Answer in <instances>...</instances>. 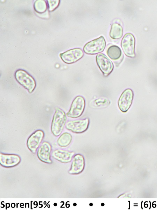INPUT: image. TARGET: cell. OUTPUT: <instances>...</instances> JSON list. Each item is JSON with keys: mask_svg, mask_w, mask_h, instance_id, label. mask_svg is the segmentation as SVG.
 I'll list each match as a JSON object with an SVG mask.
<instances>
[{"mask_svg": "<svg viewBox=\"0 0 157 210\" xmlns=\"http://www.w3.org/2000/svg\"><path fill=\"white\" fill-rule=\"evenodd\" d=\"M66 120L67 117L65 112L59 108H56L51 127L52 132L54 135L58 136L61 134Z\"/></svg>", "mask_w": 157, "mask_h": 210, "instance_id": "6da1fadb", "label": "cell"}, {"mask_svg": "<svg viewBox=\"0 0 157 210\" xmlns=\"http://www.w3.org/2000/svg\"><path fill=\"white\" fill-rule=\"evenodd\" d=\"M15 76L17 82L29 93L33 92L36 87L35 81L27 72L22 70H18L16 72Z\"/></svg>", "mask_w": 157, "mask_h": 210, "instance_id": "7a4b0ae2", "label": "cell"}, {"mask_svg": "<svg viewBox=\"0 0 157 210\" xmlns=\"http://www.w3.org/2000/svg\"><path fill=\"white\" fill-rule=\"evenodd\" d=\"M105 46V39L101 36L86 43L83 47V50L87 54L95 55L103 51Z\"/></svg>", "mask_w": 157, "mask_h": 210, "instance_id": "3957f363", "label": "cell"}, {"mask_svg": "<svg viewBox=\"0 0 157 210\" xmlns=\"http://www.w3.org/2000/svg\"><path fill=\"white\" fill-rule=\"evenodd\" d=\"M85 101L80 95L76 96L73 100L67 115L71 118L79 117L82 114L85 108Z\"/></svg>", "mask_w": 157, "mask_h": 210, "instance_id": "277c9868", "label": "cell"}, {"mask_svg": "<svg viewBox=\"0 0 157 210\" xmlns=\"http://www.w3.org/2000/svg\"><path fill=\"white\" fill-rule=\"evenodd\" d=\"M97 64L105 76L109 75L112 71L113 64L111 61L103 53L98 54L96 57Z\"/></svg>", "mask_w": 157, "mask_h": 210, "instance_id": "5b68a950", "label": "cell"}, {"mask_svg": "<svg viewBox=\"0 0 157 210\" xmlns=\"http://www.w3.org/2000/svg\"><path fill=\"white\" fill-rule=\"evenodd\" d=\"M135 39L130 33L125 34L122 39L121 45L124 52L127 56L133 58L135 56Z\"/></svg>", "mask_w": 157, "mask_h": 210, "instance_id": "8992f818", "label": "cell"}, {"mask_svg": "<svg viewBox=\"0 0 157 210\" xmlns=\"http://www.w3.org/2000/svg\"><path fill=\"white\" fill-rule=\"evenodd\" d=\"M134 93L130 88L124 90L120 97L118 102V107L123 112H126L130 108L133 100Z\"/></svg>", "mask_w": 157, "mask_h": 210, "instance_id": "52a82bcc", "label": "cell"}, {"mask_svg": "<svg viewBox=\"0 0 157 210\" xmlns=\"http://www.w3.org/2000/svg\"><path fill=\"white\" fill-rule=\"evenodd\" d=\"M89 119L88 118L67 122L65 127L67 130L76 133L84 132L88 128Z\"/></svg>", "mask_w": 157, "mask_h": 210, "instance_id": "ba28073f", "label": "cell"}, {"mask_svg": "<svg viewBox=\"0 0 157 210\" xmlns=\"http://www.w3.org/2000/svg\"><path fill=\"white\" fill-rule=\"evenodd\" d=\"M59 55L64 63L67 64H71L81 59L84 55V53L81 49L75 48L61 53Z\"/></svg>", "mask_w": 157, "mask_h": 210, "instance_id": "9c48e42d", "label": "cell"}, {"mask_svg": "<svg viewBox=\"0 0 157 210\" xmlns=\"http://www.w3.org/2000/svg\"><path fill=\"white\" fill-rule=\"evenodd\" d=\"M44 134L41 130H37L31 134L27 141L29 149L33 153H35L43 137Z\"/></svg>", "mask_w": 157, "mask_h": 210, "instance_id": "30bf717a", "label": "cell"}, {"mask_svg": "<svg viewBox=\"0 0 157 210\" xmlns=\"http://www.w3.org/2000/svg\"><path fill=\"white\" fill-rule=\"evenodd\" d=\"M51 147L48 142H43L37 151V156L38 158L43 162L51 163L52 161L50 159V152Z\"/></svg>", "mask_w": 157, "mask_h": 210, "instance_id": "8fae6325", "label": "cell"}, {"mask_svg": "<svg viewBox=\"0 0 157 210\" xmlns=\"http://www.w3.org/2000/svg\"><path fill=\"white\" fill-rule=\"evenodd\" d=\"M21 159L18 155L14 154H6L1 153L0 162L2 166L5 167H11L15 166L20 162Z\"/></svg>", "mask_w": 157, "mask_h": 210, "instance_id": "7c38bea8", "label": "cell"}, {"mask_svg": "<svg viewBox=\"0 0 157 210\" xmlns=\"http://www.w3.org/2000/svg\"><path fill=\"white\" fill-rule=\"evenodd\" d=\"M74 154L72 152L57 149L52 153V156L56 159L63 163H67L71 161Z\"/></svg>", "mask_w": 157, "mask_h": 210, "instance_id": "4fadbf2b", "label": "cell"}, {"mask_svg": "<svg viewBox=\"0 0 157 210\" xmlns=\"http://www.w3.org/2000/svg\"><path fill=\"white\" fill-rule=\"evenodd\" d=\"M84 165V160L83 156L80 154L76 155L73 158L70 173L77 174L81 172Z\"/></svg>", "mask_w": 157, "mask_h": 210, "instance_id": "5bb4252c", "label": "cell"}, {"mask_svg": "<svg viewBox=\"0 0 157 210\" xmlns=\"http://www.w3.org/2000/svg\"><path fill=\"white\" fill-rule=\"evenodd\" d=\"M123 29L122 26L117 23H113L109 32L110 37L113 39H119L122 36Z\"/></svg>", "mask_w": 157, "mask_h": 210, "instance_id": "9a60e30c", "label": "cell"}, {"mask_svg": "<svg viewBox=\"0 0 157 210\" xmlns=\"http://www.w3.org/2000/svg\"><path fill=\"white\" fill-rule=\"evenodd\" d=\"M107 54L111 59L116 60L119 59L122 55V51L120 48L117 46L113 45L108 48Z\"/></svg>", "mask_w": 157, "mask_h": 210, "instance_id": "2e32d148", "label": "cell"}, {"mask_svg": "<svg viewBox=\"0 0 157 210\" xmlns=\"http://www.w3.org/2000/svg\"><path fill=\"white\" fill-rule=\"evenodd\" d=\"M72 139V136L71 134L67 132H64L58 138L57 142L61 147H65L70 144Z\"/></svg>", "mask_w": 157, "mask_h": 210, "instance_id": "e0dca14e", "label": "cell"}, {"mask_svg": "<svg viewBox=\"0 0 157 210\" xmlns=\"http://www.w3.org/2000/svg\"><path fill=\"white\" fill-rule=\"evenodd\" d=\"M34 7L35 10L39 13L45 11L47 8L46 2L43 0H38L35 3Z\"/></svg>", "mask_w": 157, "mask_h": 210, "instance_id": "ac0fdd59", "label": "cell"}, {"mask_svg": "<svg viewBox=\"0 0 157 210\" xmlns=\"http://www.w3.org/2000/svg\"><path fill=\"white\" fill-rule=\"evenodd\" d=\"M48 2L49 8L50 11H52L55 9L58 6L59 1L49 0Z\"/></svg>", "mask_w": 157, "mask_h": 210, "instance_id": "d6986e66", "label": "cell"}, {"mask_svg": "<svg viewBox=\"0 0 157 210\" xmlns=\"http://www.w3.org/2000/svg\"><path fill=\"white\" fill-rule=\"evenodd\" d=\"M57 204L56 203H55L54 204V205L55 206H56L57 205Z\"/></svg>", "mask_w": 157, "mask_h": 210, "instance_id": "ffe728a7", "label": "cell"}, {"mask_svg": "<svg viewBox=\"0 0 157 210\" xmlns=\"http://www.w3.org/2000/svg\"><path fill=\"white\" fill-rule=\"evenodd\" d=\"M101 205L102 206H104V203H101Z\"/></svg>", "mask_w": 157, "mask_h": 210, "instance_id": "44dd1931", "label": "cell"}, {"mask_svg": "<svg viewBox=\"0 0 157 210\" xmlns=\"http://www.w3.org/2000/svg\"><path fill=\"white\" fill-rule=\"evenodd\" d=\"M90 206H92L93 205V204H92V203H90Z\"/></svg>", "mask_w": 157, "mask_h": 210, "instance_id": "7402d4cb", "label": "cell"}]
</instances>
